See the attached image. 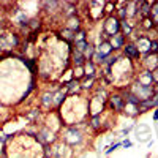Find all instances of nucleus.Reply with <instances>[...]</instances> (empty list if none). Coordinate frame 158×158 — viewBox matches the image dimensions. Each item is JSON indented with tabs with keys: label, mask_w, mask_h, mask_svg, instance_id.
I'll return each mask as SVG.
<instances>
[{
	"label": "nucleus",
	"mask_w": 158,
	"mask_h": 158,
	"mask_svg": "<svg viewBox=\"0 0 158 158\" xmlns=\"http://www.w3.org/2000/svg\"><path fill=\"white\" fill-rule=\"evenodd\" d=\"M101 115H92L90 117V120H89V123H90V127L94 128V130H98L100 127H101Z\"/></svg>",
	"instance_id": "obj_17"
},
{
	"label": "nucleus",
	"mask_w": 158,
	"mask_h": 158,
	"mask_svg": "<svg viewBox=\"0 0 158 158\" xmlns=\"http://www.w3.org/2000/svg\"><path fill=\"white\" fill-rule=\"evenodd\" d=\"M152 101H153V104H155V108L158 106V90L153 94V97H152Z\"/></svg>",
	"instance_id": "obj_29"
},
{
	"label": "nucleus",
	"mask_w": 158,
	"mask_h": 158,
	"mask_svg": "<svg viewBox=\"0 0 158 158\" xmlns=\"http://www.w3.org/2000/svg\"><path fill=\"white\" fill-rule=\"evenodd\" d=\"M111 44H112L114 51H115V49H120V48H123V46H125V36H123L122 33H118V35L112 36V41H111Z\"/></svg>",
	"instance_id": "obj_12"
},
{
	"label": "nucleus",
	"mask_w": 158,
	"mask_h": 158,
	"mask_svg": "<svg viewBox=\"0 0 158 158\" xmlns=\"http://www.w3.org/2000/svg\"><path fill=\"white\" fill-rule=\"evenodd\" d=\"M153 25H155V24L152 22L150 18H144V19H142V27H144V29H147V30H149V29L153 27Z\"/></svg>",
	"instance_id": "obj_22"
},
{
	"label": "nucleus",
	"mask_w": 158,
	"mask_h": 158,
	"mask_svg": "<svg viewBox=\"0 0 158 158\" xmlns=\"http://www.w3.org/2000/svg\"><path fill=\"white\" fill-rule=\"evenodd\" d=\"M84 68H85V76L92 77V76H95V63H92L90 60L84 63Z\"/></svg>",
	"instance_id": "obj_16"
},
{
	"label": "nucleus",
	"mask_w": 158,
	"mask_h": 158,
	"mask_svg": "<svg viewBox=\"0 0 158 158\" xmlns=\"http://www.w3.org/2000/svg\"><path fill=\"white\" fill-rule=\"evenodd\" d=\"M38 115H40V112H38L36 109H33V111H32V112H30V114L27 115V118H29V120H32V122H33V120H35V118H36Z\"/></svg>",
	"instance_id": "obj_23"
},
{
	"label": "nucleus",
	"mask_w": 158,
	"mask_h": 158,
	"mask_svg": "<svg viewBox=\"0 0 158 158\" xmlns=\"http://www.w3.org/2000/svg\"><path fill=\"white\" fill-rule=\"evenodd\" d=\"M41 103L44 104V106H51V104H52V94H44L43 95V100H41Z\"/></svg>",
	"instance_id": "obj_21"
},
{
	"label": "nucleus",
	"mask_w": 158,
	"mask_h": 158,
	"mask_svg": "<svg viewBox=\"0 0 158 158\" xmlns=\"http://www.w3.org/2000/svg\"><path fill=\"white\" fill-rule=\"evenodd\" d=\"M149 18L152 19V22L155 25H158V2H153L150 5V15H149Z\"/></svg>",
	"instance_id": "obj_14"
},
{
	"label": "nucleus",
	"mask_w": 158,
	"mask_h": 158,
	"mask_svg": "<svg viewBox=\"0 0 158 158\" xmlns=\"http://www.w3.org/2000/svg\"><path fill=\"white\" fill-rule=\"evenodd\" d=\"M117 60H118V57H109V59H108V62H106V65L111 68L114 63H117Z\"/></svg>",
	"instance_id": "obj_25"
},
{
	"label": "nucleus",
	"mask_w": 158,
	"mask_h": 158,
	"mask_svg": "<svg viewBox=\"0 0 158 158\" xmlns=\"http://www.w3.org/2000/svg\"><path fill=\"white\" fill-rule=\"evenodd\" d=\"M65 98H67V94H65L63 90H59L57 94L52 95V104H56V106H60Z\"/></svg>",
	"instance_id": "obj_13"
},
{
	"label": "nucleus",
	"mask_w": 158,
	"mask_h": 158,
	"mask_svg": "<svg viewBox=\"0 0 158 158\" xmlns=\"http://www.w3.org/2000/svg\"><path fill=\"white\" fill-rule=\"evenodd\" d=\"M131 146H133V142H131L130 139H123V141H122V147H125V149H130Z\"/></svg>",
	"instance_id": "obj_26"
},
{
	"label": "nucleus",
	"mask_w": 158,
	"mask_h": 158,
	"mask_svg": "<svg viewBox=\"0 0 158 158\" xmlns=\"http://www.w3.org/2000/svg\"><path fill=\"white\" fill-rule=\"evenodd\" d=\"M101 32L106 35V36H109V38L118 35V33H120V21H118V18L108 16L106 19H104V22H103Z\"/></svg>",
	"instance_id": "obj_1"
},
{
	"label": "nucleus",
	"mask_w": 158,
	"mask_h": 158,
	"mask_svg": "<svg viewBox=\"0 0 158 158\" xmlns=\"http://www.w3.org/2000/svg\"><path fill=\"white\" fill-rule=\"evenodd\" d=\"M150 46H152V38H149L147 35H141L138 38V41H136V48L139 49V52L142 54H146V56H150L152 52H150Z\"/></svg>",
	"instance_id": "obj_4"
},
{
	"label": "nucleus",
	"mask_w": 158,
	"mask_h": 158,
	"mask_svg": "<svg viewBox=\"0 0 158 158\" xmlns=\"http://www.w3.org/2000/svg\"><path fill=\"white\" fill-rule=\"evenodd\" d=\"M63 142L68 144V146H77V144L82 142V133L76 127H68L67 130H65Z\"/></svg>",
	"instance_id": "obj_2"
},
{
	"label": "nucleus",
	"mask_w": 158,
	"mask_h": 158,
	"mask_svg": "<svg viewBox=\"0 0 158 158\" xmlns=\"http://www.w3.org/2000/svg\"><path fill=\"white\" fill-rule=\"evenodd\" d=\"M100 56H103L104 59H108L111 54H112V51H114V48H112V44H111V41H108V40H103V41L100 43V46L95 49Z\"/></svg>",
	"instance_id": "obj_8"
},
{
	"label": "nucleus",
	"mask_w": 158,
	"mask_h": 158,
	"mask_svg": "<svg viewBox=\"0 0 158 158\" xmlns=\"http://www.w3.org/2000/svg\"><path fill=\"white\" fill-rule=\"evenodd\" d=\"M112 8H114V3H106V6H104V11L106 13H112Z\"/></svg>",
	"instance_id": "obj_28"
},
{
	"label": "nucleus",
	"mask_w": 158,
	"mask_h": 158,
	"mask_svg": "<svg viewBox=\"0 0 158 158\" xmlns=\"http://www.w3.org/2000/svg\"><path fill=\"white\" fill-rule=\"evenodd\" d=\"M109 108H111L114 112L123 111V108H125V100H123V97L118 95V94L111 95V97H109Z\"/></svg>",
	"instance_id": "obj_5"
},
{
	"label": "nucleus",
	"mask_w": 158,
	"mask_h": 158,
	"mask_svg": "<svg viewBox=\"0 0 158 158\" xmlns=\"http://www.w3.org/2000/svg\"><path fill=\"white\" fill-rule=\"evenodd\" d=\"M133 128H135V125H130V127H127V128L122 131V136H128V133H130V131L133 130Z\"/></svg>",
	"instance_id": "obj_27"
},
{
	"label": "nucleus",
	"mask_w": 158,
	"mask_h": 158,
	"mask_svg": "<svg viewBox=\"0 0 158 158\" xmlns=\"http://www.w3.org/2000/svg\"><path fill=\"white\" fill-rule=\"evenodd\" d=\"M18 44H19V40H18V36H16L15 33L8 35V36H5V35L0 36V48L11 49V48H16Z\"/></svg>",
	"instance_id": "obj_6"
},
{
	"label": "nucleus",
	"mask_w": 158,
	"mask_h": 158,
	"mask_svg": "<svg viewBox=\"0 0 158 158\" xmlns=\"http://www.w3.org/2000/svg\"><path fill=\"white\" fill-rule=\"evenodd\" d=\"M150 2H139L138 3V16H141L142 19L144 18H149L150 15Z\"/></svg>",
	"instance_id": "obj_11"
},
{
	"label": "nucleus",
	"mask_w": 158,
	"mask_h": 158,
	"mask_svg": "<svg viewBox=\"0 0 158 158\" xmlns=\"http://www.w3.org/2000/svg\"><path fill=\"white\" fill-rule=\"evenodd\" d=\"M152 79H153V84H156V85H158V67L152 71Z\"/></svg>",
	"instance_id": "obj_24"
},
{
	"label": "nucleus",
	"mask_w": 158,
	"mask_h": 158,
	"mask_svg": "<svg viewBox=\"0 0 158 158\" xmlns=\"http://www.w3.org/2000/svg\"><path fill=\"white\" fill-rule=\"evenodd\" d=\"M38 141L41 144H49V142L54 141V133H52L51 130H48V128H43L38 133Z\"/></svg>",
	"instance_id": "obj_9"
},
{
	"label": "nucleus",
	"mask_w": 158,
	"mask_h": 158,
	"mask_svg": "<svg viewBox=\"0 0 158 158\" xmlns=\"http://www.w3.org/2000/svg\"><path fill=\"white\" fill-rule=\"evenodd\" d=\"M73 62H74V65L76 67H82V65L85 63V59H84V54L82 52H74V56H73Z\"/></svg>",
	"instance_id": "obj_15"
},
{
	"label": "nucleus",
	"mask_w": 158,
	"mask_h": 158,
	"mask_svg": "<svg viewBox=\"0 0 158 158\" xmlns=\"http://www.w3.org/2000/svg\"><path fill=\"white\" fill-rule=\"evenodd\" d=\"M120 30H123V36L125 35H131V30H133V27H131V24L128 21H120Z\"/></svg>",
	"instance_id": "obj_18"
},
{
	"label": "nucleus",
	"mask_w": 158,
	"mask_h": 158,
	"mask_svg": "<svg viewBox=\"0 0 158 158\" xmlns=\"http://www.w3.org/2000/svg\"><path fill=\"white\" fill-rule=\"evenodd\" d=\"M122 146V141H118V142H115V144H111V146L109 147H106V150H104V153H106V155H111L114 150H117L118 147H120Z\"/></svg>",
	"instance_id": "obj_19"
},
{
	"label": "nucleus",
	"mask_w": 158,
	"mask_h": 158,
	"mask_svg": "<svg viewBox=\"0 0 158 158\" xmlns=\"http://www.w3.org/2000/svg\"><path fill=\"white\" fill-rule=\"evenodd\" d=\"M152 118H153L155 122H158V108H156V109L153 111V115H152Z\"/></svg>",
	"instance_id": "obj_30"
},
{
	"label": "nucleus",
	"mask_w": 158,
	"mask_h": 158,
	"mask_svg": "<svg viewBox=\"0 0 158 158\" xmlns=\"http://www.w3.org/2000/svg\"><path fill=\"white\" fill-rule=\"evenodd\" d=\"M123 54H125L128 59H133V60H138V59L141 57V52H139V49L136 48L135 43H127V44L123 46Z\"/></svg>",
	"instance_id": "obj_7"
},
{
	"label": "nucleus",
	"mask_w": 158,
	"mask_h": 158,
	"mask_svg": "<svg viewBox=\"0 0 158 158\" xmlns=\"http://www.w3.org/2000/svg\"><path fill=\"white\" fill-rule=\"evenodd\" d=\"M95 82V76H92V77H89V76H85V81L82 82V89H90L92 87V84Z\"/></svg>",
	"instance_id": "obj_20"
},
{
	"label": "nucleus",
	"mask_w": 158,
	"mask_h": 158,
	"mask_svg": "<svg viewBox=\"0 0 158 158\" xmlns=\"http://www.w3.org/2000/svg\"><path fill=\"white\" fill-rule=\"evenodd\" d=\"M136 84H141V85H153V79H152V71H142L139 73V77H138V82Z\"/></svg>",
	"instance_id": "obj_10"
},
{
	"label": "nucleus",
	"mask_w": 158,
	"mask_h": 158,
	"mask_svg": "<svg viewBox=\"0 0 158 158\" xmlns=\"http://www.w3.org/2000/svg\"><path fill=\"white\" fill-rule=\"evenodd\" d=\"M131 94H135L139 100H149L153 97L155 90H153V85H141V84H135L133 89H130Z\"/></svg>",
	"instance_id": "obj_3"
}]
</instances>
